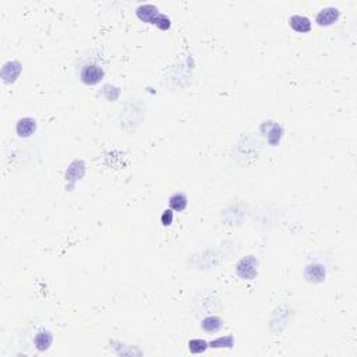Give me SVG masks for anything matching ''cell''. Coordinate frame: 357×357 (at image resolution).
<instances>
[{
    "label": "cell",
    "instance_id": "cell-6",
    "mask_svg": "<svg viewBox=\"0 0 357 357\" xmlns=\"http://www.w3.org/2000/svg\"><path fill=\"white\" fill-rule=\"evenodd\" d=\"M289 25H290L296 32H300V34H306V32H310V31H311V21H310V18H307L306 15H292V17L289 18Z\"/></svg>",
    "mask_w": 357,
    "mask_h": 357
},
{
    "label": "cell",
    "instance_id": "cell-4",
    "mask_svg": "<svg viewBox=\"0 0 357 357\" xmlns=\"http://www.w3.org/2000/svg\"><path fill=\"white\" fill-rule=\"evenodd\" d=\"M339 15H341V13H339L336 7H325L318 13L317 17H315V21L321 27H328V25H332L333 23H336Z\"/></svg>",
    "mask_w": 357,
    "mask_h": 357
},
{
    "label": "cell",
    "instance_id": "cell-13",
    "mask_svg": "<svg viewBox=\"0 0 357 357\" xmlns=\"http://www.w3.org/2000/svg\"><path fill=\"white\" fill-rule=\"evenodd\" d=\"M208 349V343L204 339H191L189 342V350L194 354H200L204 353Z\"/></svg>",
    "mask_w": 357,
    "mask_h": 357
},
{
    "label": "cell",
    "instance_id": "cell-7",
    "mask_svg": "<svg viewBox=\"0 0 357 357\" xmlns=\"http://www.w3.org/2000/svg\"><path fill=\"white\" fill-rule=\"evenodd\" d=\"M304 276L308 282L313 284H320L325 279V268L321 264H311L308 265L306 271H304Z\"/></svg>",
    "mask_w": 357,
    "mask_h": 357
},
{
    "label": "cell",
    "instance_id": "cell-14",
    "mask_svg": "<svg viewBox=\"0 0 357 357\" xmlns=\"http://www.w3.org/2000/svg\"><path fill=\"white\" fill-rule=\"evenodd\" d=\"M208 346L210 347H228V349H232V347L235 346V337L232 336V335H229V336H225V337H218V339H215V341H211V342L208 343Z\"/></svg>",
    "mask_w": 357,
    "mask_h": 357
},
{
    "label": "cell",
    "instance_id": "cell-1",
    "mask_svg": "<svg viewBox=\"0 0 357 357\" xmlns=\"http://www.w3.org/2000/svg\"><path fill=\"white\" fill-rule=\"evenodd\" d=\"M258 262L253 255L245 257L243 259H240L239 264L236 267V272L240 278L246 279V280H253V279L258 275Z\"/></svg>",
    "mask_w": 357,
    "mask_h": 357
},
{
    "label": "cell",
    "instance_id": "cell-8",
    "mask_svg": "<svg viewBox=\"0 0 357 357\" xmlns=\"http://www.w3.org/2000/svg\"><path fill=\"white\" fill-rule=\"evenodd\" d=\"M136 14L141 21L144 23H149V24H154V21L157 18V15L159 14V10L158 7H155L154 5H142L140 6L136 11Z\"/></svg>",
    "mask_w": 357,
    "mask_h": 357
},
{
    "label": "cell",
    "instance_id": "cell-15",
    "mask_svg": "<svg viewBox=\"0 0 357 357\" xmlns=\"http://www.w3.org/2000/svg\"><path fill=\"white\" fill-rule=\"evenodd\" d=\"M154 25H158V27L163 31L169 30V28H171V18H169L167 15L159 13V14L157 15L155 21H154Z\"/></svg>",
    "mask_w": 357,
    "mask_h": 357
},
{
    "label": "cell",
    "instance_id": "cell-5",
    "mask_svg": "<svg viewBox=\"0 0 357 357\" xmlns=\"http://www.w3.org/2000/svg\"><path fill=\"white\" fill-rule=\"evenodd\" d=\"M21 73V64L18 62H7L2 69V79L5 83H14Z\"/></svg>",
    "mask_w": 357,
    "mask_h": 357
},
{
    "label": "cell",
    "instance_id": "cell-2",
    "mask_svg": "<svg viewBox=\"0 0 357 357\" xmlns=\"http://www.w3.org/2000/svg\"><path fill=\"white\" fill-rule=\"evenodd\" d=\"M80 77H81V81L87 85H97L105 77V71L98 64H85L81 69Z\"/></svg>",
    "mask_w": 357,
    "mask_h": 357
},
{
    "label": "cell",
    "instance_id": "cell-16",
    "mask_svg": "<svg viewBox=\"0 0 357 357\" xmlns=\"http://www.w3.org/2000/svg\"><path fill=\"white\" fill-rule=\"evenodd\" d=\"M161 222L163 223V226L172 225V222H173V212H172V210L163 211V214L161 216Z\"/></svg>",
    "mask_w": 357,
    "mask_h": 357
},
{
    "label": "cell",
    "instance_id": "cell-10",
    "mask_svg": "<svg viewBox=\"0 0 357 357\" xmlns=\"http://www.w3.org/2000/svg\"><path fill=\"white\" fill-rule=\"evenodd\" d=\"M52 342H53V336H52V333L49 332V331H40V332L36 333L34 337V343H35V347L40 350V352H45V350H48L50 347V345H52Z\"/></svg>",
    "mask_w": 357,
    "mask_h": 357
},
{
    "label": "cell",
    "instance_id": "cell-3",
    "mask_svg": "<svg viewBox=\"0 0 357 357\" xmlns=\"http://www.w3.org/2000/svg\"><path fill=\"white\" fill-rule=\"evenodd\" d=\"M261 131L265 136V138L268 140L271 145H276L280 138H282V127L279 126L278 123L275 122H265L261 126Z\"/></svg>",
    "mask_w": 357,
    "mask_h": 357
},
{
    "label": "cell",
    "instance_id": "cell-11",
    "mask_svg": "<svg viewBox=\"0 0 357 357\" xmlns=\"http://www.w3.org/2000/svg\"><path fill=\"white\" fill-rule=\"evenodd\" d=\"M222 325H223V321H222L219 317H216V315H210V317L204 318L202 323H201L202 329H204L205 332L210 333L218 332L220 328H222Z\"/></svg>",
    "mask_w": 357,
    "mask_h": 357
},
{
    "label": "cell",
    "instance_id": "cell-9",
    "mask_svg": "<svg viewBox=\"0 0 357 357\" xmlns=\"http://www.w3.org/2000/svg\"><path fill=\"white\" fill-rule=\"evenodd\" d=\"M15 130H17V134H18L20 137L23 138L31 137V136L35 133V130H36V123H35L34 119H31V118L20 119L18 123H17V127H15Z\"/></svg>",
    "mask_w": 357,
    "mask_h": 357
},
{
    "label": "cell",
    "instance_id": "cell-12",
    "mask_svg": "<svg viewBox=\"0 0 357 357\" xmlns=\"http://www.w3.org/2000/svg\"><path fill=\"white\" fill-rule=\"evenodd\" d=\"M187 204H189V201H187V196L184 193H176L169 198V205H171L172 210L176 211V212H181V211L186 210Z\"/></svg>",
    "mask_w": 357,
    "mask_h": 357
}]
</instances>
